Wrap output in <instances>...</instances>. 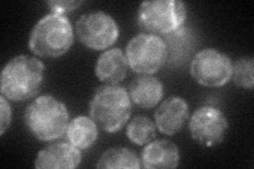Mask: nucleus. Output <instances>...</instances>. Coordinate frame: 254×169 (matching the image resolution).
<instances>
[{"label": "nucleus", "instance_id": "1a4fd4ad", "mask_svg": "<svg viewBox=\"0 0 254 169\" xmlns=\"http://www.w3.org/2000/svg\"><path fill=\"white\" fill-rule=\"evenodd\" d=\"M189 129L193 140L205 147H214L224 142L229 123L219 108L205 105L197 108L190 117Z\"/></svg>", "mask_w": 254, "mask_h": 169}, {"label": "nucleus", "instance_id": "7ed1b4c3", "mask_svg": "<svg viewBox=\"0 0 254 169\" xmlns=\"http://www.w3.org/2000/svg\"><path fill=\"white\" fill-rule=\"evenodd\" d=\"M74 42V31L65 14L49 13L39 19L31 31L29 49L42 57H60Z\"/></svg>", "mask_w": 254, "mask_h": 169}, {"label": "nucleus", "instance_id": "6e6552de", "mask_svg": "<svg viewBox=\"0 0 254 169\" xmlns=\"http://www.w3.org/2000/svg\"><path fill=\"white\" fill-rule=\"evenodd\" d=\"M232 65L233 62L227 54L214 48H206L195 54L190 71L199 85L218 88L231 79Z\"/></svg>", "mask_w": 254, "mask_h": 169}, {"label": "nucleus", "instance_id": "f257e3e1", "mask_svg": "<svg viewBox=\"0 0 254 169\" xmlns=\"http://www.w3.org/2000/svg\"><path fill=\"white\" fill-rule=\"evenodd\" d=\"M45 63L33 56L17 55L6 62L0 78L1 95L10 101H27L41 90Z\"/></svg>", "mask_w": 254, "mask_h": 169}, {"label": "nucleus", "instance_id": "dca6fc26", "mask_svg": "<svg viewBox=\"0 0 254 169\" xmlns=\"http://www.w3.org/2000/svg\"><path fill=\"white\" fill-rule=\"evenodd\" d=\"M141 161L134 151L125 147H114L107 149L97 163V168H141Z\"/></svg>", "mask_w": 254, "mask_h": 169}, {"label": "nucleus", "instance_id": "f03ea898", "mask_svg": "<svg viewBox=\"0 0 254 169\" xmlns=\"http://www.w3.org/2000/svg\"><path fill=\"white\" fill-rule=\"evenodd\" d=\"M23 119L35 139L51 142L66 133L69 112L66 105L54 96L41 95L28 105Z\"/></svg>", "mask_w": 254, "mask_h": 169}, {"label": "nucleus", "instance_id": "39448f33", "mask_svg": "<svg viewBox=\"0 0 254 169\" xmlns=\"http://www.w3.org/2000/svg\"><path fill=\"white\" fill-rule=\"evenodd\" d=\"M187 19V7L180 0H150L142 2L137 22L146 34L166 35L179 31Z\"/></svg>", "mask_w": 254, "mask_h": 169}, {"label": "nucleus", "instance_id": "f8f14e48", "mask_svg": "<svg viewBox=\"0 0 254 169\" xmlns=\"http://www.w3.org/2000/svg\"><path fill=\"white\" fill-rule=\"evenodd\" d=\"M141 166L147 169L176 168L180 162V150L169 140L150 141L141 152Z\"/></svg>", "mask_w": 254, "mask_h": 169}, {"label": "nucleus", "instance_id": "9b49d317", "mask_svg": "<svg viewBox=\"0 0 254 169\" xmlns=\"http://www.w3.org/2000/svg\"><path fill=\"white\" fill-rule=\"evenodd\" d=\"M81 162V150L69 142H58L38 152L34 166L37 169H72Z\"/></svg>", "mask_w": 254, "mask_h": 169}, {"label": "nucleus", "instance_id": "ddd939ff", "mask_svg": "<svg viewBox=\"0 0 254 169\" xmlns=\"http://www.w3.org/2000/svg\"><path fill=\"white\" fill-rule=\"evenodd\" d=\"M128 62L123 51L119 48L107 49L99 56L95 63V75L106 85H117L125 78Z\"/></svg>", "mask_w": 254, "mask_h": 169}, {"label": "nucleus", "instance_id": "20e7f679", "mask_svg": "<svg viewBox=\"0 0 254 169\" xmlns=\"http://www.w3.org/2000/svg\"><path fill=\"white\" fill-rule=\"evenodd\" d=\"M90 117L101 129L115 133L127 124L131 114V100L125 88L104 85L94 92L90 106Z\"/></svg>", "mask_w": 254, "mask_h": 169}, {"label": "nucleus", "instance_id": "6ab92c4d", "mask_svg": "<svg viewBox=\"0 0 254 169\" xmlns=\"http://www.w3.org/2000/svg\"><path fill=\"white\" fill-rule=\"evenodd\" d=\"M0 134H4L5 130L9 128L12 119V110L7 99L1 95L0 98Z\"/></svg>", "mask_w": 254, "mask_h": 169}, {"label": "nucleus", "instance_id": "0eeeda50", "mask_svg": "<svg viewBox=\"0 0 254 169\" xmlns=\"http://www.w3.org/2000/svg\"><path fill=\"white\" fill-rule=\"evenodd\" d=\"M120 35L117 21L109 14L97 11L82 15L76 21V36L85 47L102 51L113 46Z\"/></svg>", "mask_w": 254, "mask_h": 169}, {"label": "nucleus", "instance_id": "aec40b11", "mask_svg": "<svg viewBox=\"0 0 254 169\" xmlns=\"http://www.w3.org/2000/svg\"><path fill=\"white\" fill-rule=\"evenodd\" d=\"M47 4L49 5L52 13L65 14L76 10L79 5L83 4V1H67V0H57V1H48Z\"/></svg>", "mask_w": 254, "mask_h": 169}, {"label": "nucleus", "instance_id": "f3484780", "mask_svg": "<svg viewBox=\"0 0 254 169\" xmlns=\"http://www.w3.org/2000/svg\"><path fill=\"white\" fill-rule=\"evenodd\" d=\"M156 124L152 119L143 115H137L127 125L126 135L130 142L142 146L153 141L156 136Z\"/></svg>", "mask_w": 254, "mask_h": 169}, {"label": "nucleus", "instance_id": "a211bd4d", "mask_svg": "<svg viewBox=\"0 0 254 169\" xmlns=\"http://www.w3.org/2000/svg\"><path fill=\"white\" fill-rule=\"evenodd\" d=\"M231 78L236 86L244 89H252L254 86V59L252 56H245L233 63Z\"/></svg>", "mask_w": 254, "mask_h": 169}, {"label": "nucleus", "instance_id": "2eb2a0df", "mask_svg": "<svg viewBox=\"0 0 254 169\" xmlns=\"http://www.w3.org/2000/svg\"><path fill=\"white\" fill-rule=\"evenodd\" d=\"M65 134L68 142L79 150L88 149L97 142L98 125L91 117L78 115L70 120Z\"/></svg>", "mask_w": 254, "mask_h": 169}, {"label": "nucleus", "instance_id": "9d476101", "mask_svg": "<svg viewBox=\"0 0 254 169\" xmlns=\"http://www.w3.org/2000/svg\"><path fill=\"white\" fill-rule=\"evenodd\" d=\"M190 116L188 102L179 96L163 101L155 112V124L165 135H174L182 130Z\"/></svg>", "mask_w": 254, "mask_h": 169}, {"label": "nucleus", "instance_id": "4468645a", "mask_svg": "<svg viewBox=\"0 0 254 169\" xmlns=\"http://www.w3.org/2000/svg\"><path fill=\"white\" fill-rule=\"evenodd\" d=\"M131 102L143 109H150L161 102L164 87L160 79L153 75L141 74L133 78L128 88Z\"/></svg>", "mask_w": 254, "mask_h": 169}, {"label": "nucleus", "instance_id": "423d86ee", "mask_svg": "<svg viewBox=\"0 0 254 169\" xmlns=\"http://www.w3.org/2000/svg\"><path fill=\"white\" fill-rule=\"evenodd\" d=\"M125 56L128 67L133 72L153 75L164 66L168 57V47L160 36L141 33L127 44Z\"/></svg>", "mask_w": 254, "mask_h": 169}]
</instances>
